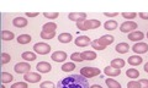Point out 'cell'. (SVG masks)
Segmentation results:
<instances>
[{"mask_svg": "<svg viewBox=\"0 0 148 88\" xmlns=\"http://www.w3.org/2000/svg\"><path fill=\"white\" fill-rule=\"evenodd\" d=\"M90 88H103V87H101L100 85H92Z\"/></svg>", "mask_w": 148, "mask_h": 88, "instance_id": "44", "label": "cell"}, {"mask_svg": "<svg viewBox=\"0 0 148 88\" xmlns=\"http://www.w3.org/2000/svg\"><path fill=\"white\" fill-rule=\"evenodd\" d=\"M58 40L61 43H71L72 42V34L71 33H61L58 36Z\"/></svg>", "mask_w": 148, "mask_h": 88, "instance_id": "21", "label": "cell"}, {"mask_svg": "<svg viewBox=\"0 0 148 88\" xmlns=\"http://www.w3.org/2000/svg\"><path fill=\"white\" fill-rule=\"evenodd\" d=\"M126 75L128 78H138L140 76V72H138L137 69H128L126 71Z\"/></svg>", "mask_w": 148, "mask_h": 88, "instance_id": "27", "label": "cell"}, {"mask_svg": "<svg viewBox=\"0 0 148 88\" xmlns=\"http://www.w3.org/2000/svg\"><path fill=\"white\" fill-rule=\"evenodd\" d=\"M104 15L108 16V17H115V16H117L119 13H117V12H105Z\"/></svg>", "mask_w": 148, "mask_h": 88, "instance_id": "41", "label": "cell"}, {"mask_svg": "<svg viewBox=\"0 0 148 88\" xmlns=\"http://www.w3.org/2000/svg\"><path fill=\"white\" fill-rule=\"evenodd\" d=\"M1 88H5V86H3V87H1Z\"/></svg>", "mask_w": 148, "mask_h": 88, "instance_id": "46", "label": "cell"}, {"mask_svg": "<svg viewBox=\"0 0 148 88\" xmlns=\"http://www.w3.org/2000/svg\"><path fill=\"white\" fill-rule=\"evenodd\" d=\"M34 50L40 55H46L51 52V47L46 43H36L34 45Z\"/></svg>", "mask_w": 148, "mask_h": 88, "instance_id": "5", "label": "cell"}, {"mask_svg": "<svg viewBox=\"0 0 148 88\" xmlns=\"http://www.w3.org/2000/svg\"><path fill=\"white\" fill-rule=\"evenodd\" d=\"M82 58H83V60H88V61H90V60L96 59V53L86 50V52H83L82 53Z\"/></svg>", "mask_w": 148, "mask_h": 88, "instance_id": "19", "label": "cell"}, {"mask_svg": "<svg viewBox=\"0 0 148 88\" xmlns=\"http://www.w3.org/2000/svg\"><path fill=\"white\" fill-rule=\"evenodd\" d=\"M69 20L75 21V22H80V21H85L86 20V13L85 12H72L69 13Z\"/></svg>", "mask_w": 148, "mask_h": 88, "instance_id": "11", "label": "cell"}, {"mask_svg": "<svg viewBox=\"0 0 148 88\" xmlns=\"http://www.w3.org/2000/svg\"><path fill=\"white\" fill-rule=\"evenodd\" d=\"M132 50H133V52H135L136 54H145V53L148 52V44L140 42V43H136L135 45H133Z\"/></svg>", "mask_w": 148, "mask_h": 88, "instance_id": "9", "label": "cell"}, {"mask_svg": "<svg viewBox=\"0 0 148 88\" xmlns=\"http://www.w3.org/2000/svg\"><path fill=\"white\" fill-rule=\"evenodd\" d=\"M10 60H11V56H10L9 54H6V53H3V54H1V64H3V65L10 62Z\"/></svg>", "mask_w": 148, "mask_h": 88, "instance_id": "33", "label": "cell"}, {"mask_svg": "<svg viewBox=\"0 0 148 88\" xmlns=\"http://www.w3.org/2000/svg\"><path fill=\"white\" fill-rule=\"evenodd\" d=\"M25 81L26 82H30V83H37V82H40L41 81V75H38V73H35V72H27L25 73Z\"/></svg>", "mask_w": 148, "mask_h": 88, "instance_id": "7", "label": "cell"}, {"mask_svg": "<svg viewBox=\"0 0 148 88\" xmlns=\"http://www.w3.org/2000/svg\"><path fill=\"white\" fill-rule=\"evenodd\" d=\"M37 15H38V12H26V16L29 17H36Z\"/></svg>", "mask_w": 148, "mask_h": 88, "instance_id": "42", "label": "cell"}, {"mask_svg": "<svg viewBox=\"0 0 148 88\" xmlns=\"http://www.w3.org/2000/svg\"><path fill=\"white\" fill-rule=\"evenodd\" d=\"M51 59H52L53 61H56V62H63L64 60L67 59V54L64 52H59V50H58V52H54L52 54Z\"/></svg>", "mask_w": 148, "mask_h": 88, "instance_id": "13", "label": "cell"}, {"mask_svg": "<svg viewBox=\"0 0 148 88\" xmlns=\"http://www.w3.org/2000/svg\"><path fill=\"white\" fill-rule=\"evenodd\" d=\"M57 88H90L89 81L82 75H71L59 80L57 83Z\"/></svg>", "mask_w": 148, "mask_h": 88, "instance_id": "1", "label": "cell"}, {"mask_svg": "<svg viewBox=\"0 0 148 88\" xmlns=\"http://www.w3.org/2000/svg\"><path fill=\"white\" fill-rule=\"evenodd\" d=\"M36 69L40 73H47V72H49L51 70H52V66H51V64L46 62V61H41V62L37 64Z\"/></svg>", "mask_w": 148, "mask_h": 88, "instance_id": "12", "label": "cell"}, {"mask_svg": "<svg viewBox=\"0 0 148 88\" xmlns=\"http://www.w3.org/2000/svg\"><path fill=\"white\" fill-rule=\"evenodd\" d=\"M57 30V25L54 22H48V24H45L42 27V31L45 32H56Z\"/></svg>", "mask_w": 148, "mask_h": 88, "instance_id": "22", "label": "cell"}, {"mask_svg": "<svg viewBox=\"0 0 148 88\" xmlns=\"http://www.w3.org/2000/svg\"><path fill=\"white\" fill-rule=\"evenodd\" d=\"M100 73H101L100 69H96V67H83L80 70V75L84 76L85 78H91V77L99 76Z\"/></svg>", "mask_w": 148, "mask_h": 88, "instance_id": "3", "label": "cell"}, {"mask_svg": "<svg viewBox=\"0 0 148 88\" xmlns=\"http://www.w3.org/2000/svg\"><path fill=\"white\" fill-rule=\"evenodd\" d=\"M147 37H148V33H147Z\"/></svg>", "mask_w": 148, "mask_h": 88, "instance_id": "47", "label": "cell"}, {"mask_svg": "<svg viewBox=\"0 0 148 88\" xmlns=\"http://www.w3.org/2000/svg\"><path fill=\"white\" fill-rule=\"evenodd\" d=\"M71 59L73 60V61H78V62H80V61H83L82 54H79V53H73V54L71 55Z\"/></svg>", "mask_w": 148, "mask_h": 88, "instance_id": "34", "label": "cell"}, {"mask_svg": "<svg viewBox=\"0 0 148 88\" xmlns=\"http://www.w3.org/2000/svg\"><path fill=\"white\" fill-rule=\"evenodd\" d=\"M54 36H56V32L41 31V38H42V39H52V38H54Z\"/></svg>", "mask_w": 148, "mask_h": 88, "instance_id": "31", "label": "cell"}, {"mask_svg": "<svg viewBox=\"0 0 148 88\" xmlns=\"http://www.w3.org/2000/svg\"><path fill=\"white\" fill-rule=\"evenodd\" d=\"M137 16L136 12H122V17L126 18V20H133Z\"/></svg>", "mask_w": 148, "mask_h": 88, "instance_id": "32", "label": "cell"}, {"mask_svg": "<svg viewBox=\"0 0 148 88\" xmlns=\"http://www.w3.org/2000/svg\"><path fill=\"white\" fill-rule=\"evenodd\" d=\"M111 66L115 69H122L125 66V60L123 59H114L111 61Z\"/></svg>", "mask_w": 148, "mask_h": 88, "instance_id": "25", "label": "cell"}, {"mask_svg": "<svg viewBox=\"0 0 148 88\" xmlns=\"http://www.w3.org/2000/svg\"><path fill=\"white\" fill-rule=\"evenodd\" d=\"M105 83L108 85L109 88H121V85H120L119 82H116L115 80H112V78H106Z\"/></svg>", "mask_w": 148, "mask_h": 88, "instance_id": "26", "label": "cell"}, {"mask_svg": "<svg viewBox=\"0 0 148 88\" xmlns=\"http://www.w3.org/2000/svg\"><path fill=\"white\" fill-rule=\"evenodd\" d=\"M12 24L15 27H17V28H22V27H26L27 26V20L25 17H15L12 20Z\"/></svg>", "mask_w": 148, "mask_h": 88, "instance_id": "14", "label": "cell"}, {"mask_svg": "<svg viewBox=\"0 0 148 88\" xmlns=\"http://www.w3.org/2000/svg\"><path fill=\"white\" fill-rule=\"evenodd\" d=\"M140 86L141 88H148V80H140Z\"/></svg>", "mask_w": 148, "mask_h": 88, "instance_id": "40", "label": "cell"}, {"mask_svg": "<svg viewBox=\"0 0 148 88\" xmlns=\"http://www.w3.org/2000/svg\"><path fill=\"white\" fill-rule=\"evenodd\" d=\"M100 25H101V22L99 20H85V21L77 22V27H78V30H80V31L99 28Z\"/></svg>", "mask_w": 148, "mask_h": 88, "instance_id": "2", "label": "cell"}, {"mask_svg": "<svg viewBox=\"0 0 148 88\" xmlns=\"http://www.w3.org/2000/svg\"><path fill=\"white\" fill-rule=\"evenodd\" d=\"M91 47L94 48V49H96V50H104L105 49V47H103V45H100L98 42H96V39L94 40V42H91Z\"/></svg>", "mask_w": 148, "mask_h": 88, "instance_id": "38", "label": "cell"}, {"mask_svg": "<svg viewBox=\"0 0 148 88\" xmlns=\"http://www.w3.org/2000/svg\"><path fill=\"white\" fill-rule=\"evenodd\" d=\"M143 61V59L141 56H138V55H132V56L128 58V64L131 65V66H138V65H141Z\"/></svg>", "mask_w": 148, "mask_h": 88, "instance_id": "17", "label": "cell"}, {"mask_svg": "<svg viewBox=\"0 0 148 88\" xmlns=\"http://www.w3.org/2000/svg\"><path fill=\"white\" fill-rule=\"evenodd\" d=\"M115 49H116V52L120 54H126L130 50V45L127 43H119Z\"/></svg>", "mask_w": 148, "mask_h": 88, "instance_id": "18", "label": "cell"}, {"mask_svg": "<svg viewBox=\"0 0 148 88\" xmlns=\"http://www.w3.org/2000/svg\"><path fill=\"white\" fill-rule=\"evenodd\" d=\"M11 88H27V83L26 82H16L11 86Z\"/></svg>", "mask_w": 148, "mask_h": 88, "instance_id": "36", "label": "cell"}, {"mask_svg": "<svg viewBox=\"0 0 148 88\" xmlns=\"http://www.w3.org/2000/svg\"><path fill=\"white\" fill-rule=\"evenodd\" d=\"M140 17L143 18V20H148V13H146V12H141V13H140Z\"/></svg>", "mask_w": 148, "mask_h": 88, "instance_id": "43", "label": "cell"}, {"mask_svg": "<svg viewBox=\"0 0 148 88\" xmlns=\"http://www.w3.org/2000/svg\"><path fill=\"white\" fill-rule=\"evenodd\" d=\"M12 80H14V77H12L11 73L5 72V71L1 72V81H3V83H10Z\"/></svg>", "mask_w": 148, "mask_h": 88, "instance_id": "28", "label": "cell"}, {"mask_svg": "<svg viewBox=\"0 0 148 88\" xmlns=\"http://www.w3.org/2000/svg\"><path fill=\"white\" fill-rule=\"evenodd\" d=\"M74 43H75L77 47H86V45H89L91 43V40L89 37H86V36H79L74 40Z\"/></svg>", "mask_w": 148, "mask_h": 88, "instance_id": "10", "label": "cell"}, {"mask_svg": "<svg viewBox=\"0 0 148 88\" xmlns=\"http://www.w3.org/2000/svg\"><path fill=\"white\" fill-rule=\"evenodd\" d=\"M127 88H141L140 82H137V81H131V82H128V83H127Z\"/></svg>", "mask_w": 148, "mask_h": 88, "instance_id": "39", "label": "cell"}, {"mask_svg": "<svg viewBox=\"0 0 148 88\" xmlns=\"http://www.w3.org/2000/svg\"><path fill=\"white\" fill-rule=\"evenodd\" d=\"M114 40H115V38L112 36H109V34H106V36H103V37H100L99 39H96V42L100 44V45H103V47H108V45H110V44H112L114 43Z\"/></svg>", "mask_w": 148, "mask_h": 88, "instance_id": "8", "label": "cell"}, {"mask_svg": "<svg viewBox=\"0 0 148 88\" xmlns=\"http://www.w3.org/2000/svg\"><path fill=\"white\" fill-rule=\"evenodd\" d=\"M135 30H137V24L135 21H126L120 26V31L122 33H128V32H135Z\"/></svg>", "mask_w": 148, "mask_h": 88, "instance_id": "4", "label": "cell"}, {"mask_svg": "<svg viewBox=\"0 0 148 88\" xmlns=\"http://www.w3.org/2000/svg\"><path fill=\"white\" fill-rule=\"evenodd\" d=\"M143 37H145V34L142 33L141 31H135V32H131V33L128 34V39L132 40V42H140L141 39H143Z\"/></svg>", "mask_w": 148, "mask_h": 88, "instance_id": "15", "label": "cell"}, {"mask_svg": "<svg viewBox=\"0 0 148 88\" xmlns=\"http://www.w3.org/2000/svg\"><path fill=\"white\" fill-rule=\"evenodd\" d=\"M105 30H109V31H114V30H116L117 28V22L115 21V20H109V21H106L105 22Z\"/></svg>", "mask_w": 148, "mask_h": 88, "instance_id": "23", "label": "cell"}, {"mask_svg": "<svg viewBox=\"0 0 148 88\" xmlns=\"http://www.w3.org/2000/svg\"><path fill=\"white\" fill-rule=\"evenodd\" d=\"M43 16L47 17V18H52V20H54V18L58 17V12H45Z\"/></svg>", "mask_w": 148, "mask_h": 88, "instance_id": "37", "label": "cell"}, {"mask_svg": "<svg viewBox=\"0 0 148 88\" xmlns=\"http://www.w3.org/2000/svg\"><path fill=\"white\" fill-rule=\"evenodd\" d=\"M145 71H146V72L148 73V62H147V64L145 65Z\"/></svg>", "mask_w": 148, "mask_h": 88, "instance_id": "45", "label": "cell"}, {"mask_svg": "<svg viewBox=\"0 0 148 88\" xmlns=\"http://www.w3.org/2000/svg\"><path fill=\"white\" fill-rule=\"evenodd\" d=\"M31 40H32V38L30 34H20L17 37L18 44H27V43H30Z\"/></svg>", "mask_w": 148, "mask_h": 88, "instance_id": "20", "label": "cell"}, {"mask_svg": "<svg viewBox=\"0 0 148 88\" xmlns=\"http://www.w3.org/2000/svg\"><path fill=\"white\" fill-rule=\"evenodd\" d=\"M104 73L108 76H119L121 73V69H115L112 66H108V67H105Z\"/></svg>", "mask_w": 148, "mask_h": 88, "instance_id": "16", "label": "cell"}, {"mask_svg": "<svg viewBox=\"0 0 148 88\" xmlns=\"http://www.w3.org/2000/svg\"><path fill=\"white\" fill-rule=\"evenodd\" d=\"M74 69H75V64L74 62H67V64H63L62 71L63 72H69V71H73Z\"/></svg>", "mask_w": 148, "mask_h": 88, "instance_id": "29", "label": "cell"}, {"mask_svg": "<svg viewBox=\"0 0 148 88\" xmlns=\"http://www.w3.org/2000/svg\"><path fill=\"white\" fill-rule=\"evenodd\" d=\"M1 34H3V39L4 40H12L14 38H15V34H14L12 32H10V31H5V30H4Z\"/></svg>", "mask_w": 148, "mask_h": 88, "instance_id": "30", "label": "cell"}, {"mask_svg": "<svg viewBox=\"0 0 148 88\" xmlns=\"http://www.w3.org/2000/svg\"><path fill=\"white\" fill-rule=\"evenodd\" d=\"M40 88H56L54 86V83L52 82H49V81H46V82H42L40 85Z\"/></svg>", "mask_w": 148, "mask_h": 88, "instance_id": "35", "label": "cell"}, {"mask_svg": "<svg viewBox=\"0 0 148 88\" xmlns=\"http://www.w3.org/2000/svg\"><path fill=\"white\" fill-rule=\"evenodd\" d=\"M21 58L26 60V61H34V60H36V54L32 52H24L21 55Z\"/></svg>", "mask_w": 148, "mask_h": 88, "instance_id": "24", "label": "cell"}, {"mask_svg": "<svg viewBox=\"0 0 148 88\" xmlns=\"http://www.w3.org/2000/svg\"><path fill=\"white\" fill-rule=\"evenodd\" d=\"M14 70H15L16 73H27V72H30L31 66H30V64H27V62H18L15 65Z\"/></svg>", "mask_w": 148, "mask_h": 88, "instance_id": "6", "label": "cell"}]
</instances>
